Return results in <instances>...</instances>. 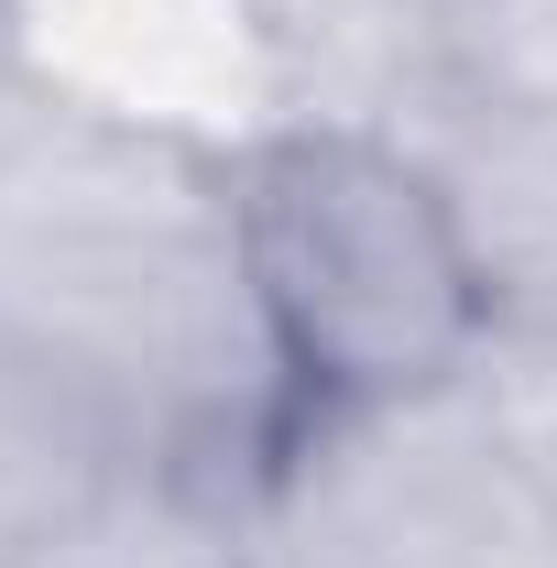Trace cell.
Listing matches in <instances>:
<instances>
[{
	"label": "cell",
	"instance_id": "2",
	"mask_svg": "<svg viewBox=\"0 0 557 568\" xmlns=\"http://www.w3.org/2000/svg\"><path fill=\"white\" fill-rule=\"evenodd\" d=\"M121 493V394L88 351L0 339V568H44Z\"/></svg>",
	"mask_w": 557,
	"mask_h": 568
},
{
	"label": "cell",
	"instance_id": "1",
	"mask_svg": "<svg viewBox=\"0 0 557 568\" xmlns=\"http://www.w3.org/2000/svg\"><path fill=\"white\" fill-rule=\"evenodd\" d=\"M230 274L263 351L328 405L448 383L492 317V252L416 153L372 132H274L230 186Z\"/></svg>",
	"mask_w": 557,
	"mask_h": 568
},
{
	"label": "cell",
	"instance_id": "3",
	"mask_svg": "<svg viewBox=\"0 0 557 568\" xmlns=\"http://www.w3.org/2000/svg\"><path fill=\"white\" fill-rule=\"evenodd\" d=\"M0 77H11V11H0Z\"/></svg>",
	"mask_w": 557,
	"mask_h": 568
}]
</instances>
